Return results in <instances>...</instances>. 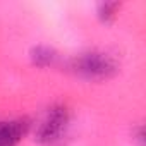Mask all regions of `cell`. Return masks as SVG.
Listing matches in <instances>:
<instances>
[{"mask_svg": "<svg viewBox=\"0 0 146 146\" xmlns=\"http://www.w3.org/2000/svg\"><path fill=\"white\" fill-rule=\"evenodd\" d=\"M117 9H119L117 2H105L98 7V16L102 21H112L117 14Z\"/></svg>", "mask_w": 146, "mask_h": 146, "instance_id": "5", "label": "cell"}, {"mask_svg": "<svg viewBox=\"0 0 146 146\" xmlns=\"http://www.w3.org/2000/svg\"><path fill=\"white\" fill-rule=\"evenodd\" d=\"M28 120L17 119L11 122H0V146H16L26 134Z\"/></svg>", "mask_w": 146, "mask_h": 146, "instance_id": "3", "label": "cell"}, {"mask_svg": "<svg viewBox=\"0 0 146 146\" xmlns=\"http://www.w3.org/2000/svg\"><path fill=\"white\" fill-rule=\"evenodd\" d=\"M57 60V52L50 46H36L31 50V62L36 67H48L53 65Z\"/></svg>", "mask_w": 146, "mask_h": 146, "instance_id": "4", "label": "cell"}, {"mask_svg": "<svg viewBox=\"0 0 146 146\" xmlns=\"http://www.w3.org/2000/svg\"><path fill=\"white\" fill-rule=\"evenodd\" d=\"M67 127H69V112L64 107H53L48 112L46 119L41 122L36 132V139L43 146H58L67 134Z\"/></svg>", "mask_w": 146, "mask_h": 146, "instance_id": "2", "label": "cell"}, {"mask_svg": "<svg viewBox=\"0 0 146 146\" xmlns=\"http://www.w3.org/2000/svg\"><path fill=\"white\" fill-rule=\"evenodd\" d=\"M72 69L86 79H107L115 74L117 65L108 55L100 52H90L74 58Z\"/></svg>", "mask_w": 146, "mask_h": 146, "instance_id": "1", "label": "cell"}]
</instances>
